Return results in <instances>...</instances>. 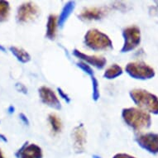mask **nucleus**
Instances as JSON below:
<instances>
[{
  "label": "nucleus",
  "mask_w": 158,
  "mask_h": 158,
  "mask_svg": "<svg viewBox=\"0 0 158 158\" xmlns=\"http://www.w3.org/2000/svg\"><path fill=\"white\" fill-rule=\"evenodd\" d=\"M94 158H98V156H94Z\"/></svg>",
  "instance_id": "nucleus-28"
},
{
  "label": "nucleus",
  "mask_w": 158,
  "mask_h": 158,
  "mask_svg": "<svg viewBox=\"0 0 158 158\" xmlns=\"http://www.w3.org/2000/svg\"><path fill=\"white\" fill-rule=\"evenodd\" d=\"M92 77V81H93V97L94 100H98L99 98V90H98V84L97 80L95 79L94 76H91Z\"/></svg>",
  "instance_id": "nucleus-19"
},
{
  "label": "nucleus",
  "mask_w": 158,
  "mask_h": 158,
  "mask_svg": "<svg viewBox=\"0 0 158 158\" xmlns=\"http://www.w3.org/2000/svg\"><path fill=\"white\" fill-rule=\"evenodd\" d=\"M75 8V3L74 2H69L65 5L63 8L62 12L60 13V18H58V24L60 26H63V24L65 23V22L67 20L70 13H72V11Z\"/></svg>",
  "instance_id": "nucleus-15"
},
{
  "label": "nucleus",
  "mask_w": 158,
  "mask_h": 158,
  "mask_svg": "<svg viewBox=\"0 0 158 158\" xmlns=\"http://www.w3.org/2000/svg\"><path fill=\"white\" fill-rule=\"evenodd\" d=\"M123 69L119 65H114L109 66L106 70V71L104 72V77L107 79H114V78L119 76L120 75H122Z\"/></svg>",
  "instance_id": "nucleus-16"
},
{
  "label": "nucleus",
  "mask_w": 158,
  "mask_h": 158,
  "mask_svg": "<svg viewBox=\"0 0 158 158\" xmlns=\"http://www.w3.org/2000/svg\"><path fill=\"white\" fill-rule=\"evenodd\" d=\"M124 37V44L122 48V52H128L134 50L141 42L140 29L136 26L128 27L123 32Z\"/></svg>",
  "instance_id": "nucleus-5"
},
{
  "label": "nucleus",
  "mask_w": 158,
  "mask_h": 158,
  "mask_svg": "<svg viewBox=\"0 0 158 158\" xmlns=\"http://www.w3.org/2000/svg\"><path fill=\"white\" fill-rule=\"evenodd\" d=\"M8 111H9V113H13V112H14V108L13 106H11L8 109Z\"/></svg>",
  "instance_id": "nucleus-25"
},
{
  "label": "nucleus",
  "mask_w": 158,
  "mask_h": 158,
  "mask_svg": "<svg viewBox=\"0 0 158 158\" xmlns=\"http://www.w3.org/2000/svg\"><path fill=\"white\" fill-rule=\"evenodd\" d=\"M49 122L50 124L52 126V131L55 133H58L61 131V127H62V124H61V121L59 118V117L56 116V114H50L49 115Z\"/></svg>",
  "instance_id": "nucleus-17"
},
{
  "label": "nucleus",
  "mask_w": 158,
  "mask_h": 158,
  "mask_svg": "<svg viewBox=\"0 0 158 158\" xmlns=\"http://www.w3.org/2000/svg\"><path fill=\"white\" fill-rule=\"evenodd\" d=\"M0 140L3 141V142H4V143H7V142H8V139H7V137H6L5 136L2 135V134H0Z\"/></svg>",
  "instance_id": "nucleus-24"
},
{
  "label": "nucleus",
  "mask_w": 158,
  "mask_h": 158,
  "mask_svg": "<svg viewBox=\"0 0 158 158\" xmlns=\"http://www.w3.org/2000/svg\"><path fill=\"white\" fill-rule=\"evenodd\" d=\"M9 50H10V52L15 56L16 58H17L19 61H21V62L27 63L31 60L30 55H29L25 50L17 47H11L10 48H9Z\"/></svg>",
  "instance_id": "nucleus-14"
},
{
  "label": "nucleus",
  "mask_w": 158,
  "mask_h": 158,
  "mask_svg": "<svg viewBox=\"0 0 158 158\" xmlns=\"http://www.w3.org/2000/svg\"><path fill=\"white\" fill-rule=\"evenodd\" d=\"M126 71L130 76L139 80H148L155 76L153 68L142 61L128 63L126 66Z\"/></svg>",
  "instance_id": "nucleus-4"
},
{
  "label": "nucleus",
  "mask_w": 158,
  "mask_h": 158,
  "mask_svg": "<svg viewBox=\"0 0 158 158\" xmlns=\"http://www.w3.org/2000/svg\"><path fill=\"white\" fill-rule=\"evenodd\" d=\"M58 18L56 15H51L47 24V36L50 39H54L56 34Z\"/></svg>",
  "instance_id": "nucleus-13"
},
{
  "label": "nucleus",
  "mask_w": 158,
  "mask_h": 158,
  "mask_svg": "<svg viewBox=\"0 0 158 158\" xmlns=\"http://www.w3.org/2000/svg\"><path fill=\"white\" fill-rule=\"evenodd\" d=\"M59 89V93H60V95L64 99H65V100H67V101H70V98H69V97H68V95L64 93V91L61 90L60 89Z\"/></svg>",
  "instance_id": "nucleus-22"
},
{
  "label": "nucleus",
  "mask_w": 158,
  "mask_h": 158,
  "mask_svg": "<svg viewBox=\"0 0 158 158\" xmlns=\"http://www.w3.org/2000/svg\"><path fill=\"white\" fill-rule=\"evenodd\" d=\"M106 14V10L103 8H88L82 11V13L80 14V18L83 20L86 21H91V20H98Z\"/></svg>",
  "instance_id": "nucleus-12"
},
{
  "label": "nucleus",
  "mask_w": 158,
  "mask_h": 158,
  "mask_svg": "<svg viewBox=\"0 0 158 158\" xmlns=\"http://www.w3.org/2000/svg\"><path fill=\"white\" fill-rule=\"evenodd\" d=\"M85 128L83 124L76 126L72 131V139L74 142V148L76 152H82L85 149L86 144Z\"/></svg>",
  "instance_id": "nucleus-8"
},
{
  "label": "nucleus",
  "mask_w": 158,
  "mask_h": 158,
  "mask_svg": "<svg viewBox=\"0 0 158 158\" xmlns=\"http://www.w3.org/2000/svg\"><path fill=\"white\" fill-rule=\"evenodd\" d=\"M132 100L141 109L158 114V97L144 89H137L130 92Z\"/></svg>",
  "instance_id": "nucleus-2"
},
{
  "label": "nucleus",
  "mask_w": 158,
  "mask_h": 158,
  "mask_svg": "<svg viewBox=\"0 0 158 158\" xmlns=\"http://www.w3.org/2000/svg\"><path fill=\"white\" fill-rule=\"evenodd\" d=\"M136 141L140 147L153 154L158 153V134L148 132L137 136Z\"/></svg>",
  "instance_id": "nucleus-7"
},
{
  "label": "nucleus",
  "mask_w": 158,
  "mask_h": 158,
  "mask_svg": "<svg viewBox=\"0 0 158 158\" xmlns=\"http://www.w3.org/2000/svg\"><path fill=\"white\" fill-rule=\"evenodd\" d=\"M39 13L38 6L32 3H25L18 8L17 18L20 23H27L37 18Z\"/></svg>",
  "instance_id": "nucleus-6"
},
{
  "label": "nucleus",
  "mask_w": 158,
  "mask_h": 158,
  "mask_svg": "<svg viewBox=\"0 0 158 158\" xmlns=\"http://www.w3.org/2000/svg\"><path fill=\"white\" fill-rule=\"evenodd\" d=\"M10 5L7 1L1 0L0 1V23L6 21L9 15Z\"/></svg>",
  "instance_id": "nucleus-18"
},
{
  "label": "nucleus",
  "mask_w": 158,
  "mask_h": 158,
  "mask_svg": "<svg viewBox=\"0 0 158 158\" xmlns=\"http://www.w3.org/2000/svg\"><path fill=\"white\" fill-rule=\"evenodd\" d=\"M0 51H2V52H6L5 48H4V47H3V46H1V45H0Z\"/></svg>",
  "instance_id": "nucleus-26"
},
{
  "label": "nucleus",
  "mask_w": 158,
  "mask_h": 158,
  "mask_svg": "<svg viewBox=\"0 0 158 158\" xmlns=\"http://www.w3.org/2000/svg\"><path fill=\"white\" fill-rule=\"evenodd\" d=\"M78 65H79V67H81L82 70H85V72L89 74L90 76H93L94 75L93 70H92L90 66H89V65H87V64H85V63H84V62H81L78 64Z\"/></svg>",
  "instance_id": "nucleus-20"
},
{
  "label": "nucleus",
  "mask_w": 158,
  "mask_h": 158,
  "mask_svg": "<svg viewBox=\"0 0 158 158\" xmlns=\"http://www.w3.org/2000/svg\"><path fill=\"white\" fill-rule=\"evenodd\" d=\"M74 55L78 58H80L86 63H89L90 65L98 68V69H102L104 65H106V59L102 56H89V55H86L85 53L79 52L77 50H75Z\"/></svg>",
  "instance_id": "nucleus-11"
},
{
  "label": "nucleus",
  "mask_w": 158,
  "mask_h": 158,
  "mask_svg": "<svg viewBox=\"0 0 158 158\" xmlns=\"http://www.w3.org/2000/svg\"><path fill=\"white\" fill-rule=\"evenodd\" d=\"M122 116L125 123L136 131L148 128L152 123L150 114L141 109H124L123 110Z\"/></svg>",
  "instance_id": "nucleus-1"
},
{
  "label": "nucleus",
  "mask_w": 158,
  "mask_h": 158,
  "mask_svg": "<svg viewBox=\"0 0 158 158\" xmlns=\"http://www.w3.org/2000/svg\"><path fill=\"white\" fill-rule=\"evenodd\" d=\"M18 158H42V151L39 146L36 144H28L26 143L21 149L16 153Z\"/></svg>",
  "instance_id": "nucleus-9"
},
{
  "label": "nucleus",
  "mask_w": 158,
  "mask_h": 158,
  "mask_svg": "<svg viewBox=\"0 0 158 158\" xmlns=\"http://www.w3.org/2000/svg\"><path fill=\"white\" fill-rule=\"evenodd\" d=\"M85 42L89 48L94 51L108 50L113 47V43L106 34L97 29H91L85 34Z\"/></svg>",
  "instance_id": "nucleus-3"
},
{
  "label": "nucleus",
  "mask_w": 158,
  "mask_h": 158,
  "mask_svg": "<svg viewBox=\"0 0 158 158\" xmlns=\"http://www.w3.org/2000/svg\"><path fill=\"white\" fill-rule=\"evenodd\" d=\"M114 158H135L134 156L128 155V154H125V153H118L114 156Z\"/></svg>",
  "instance_id": "nucleus-21"
},
{
  "label": "nucleus",
  "mask_w": 158,
  "mask_h": 158,
  "mask_svg": "<svg viewBox=\"0 0 158 158\" xmlns=\"http://www.w3.org/2000/svg\"><path fill=\"white\" fill-rule=\"evenodd\" d=\"M20 117H21V119L23 120V122L25 123H28V121H27V118L26 116H25L24 114H20Z\"/></svg>",
  "instance_id": "nucleus-23"
},
{
  "label": "nucleus",
  "mask_w": 158,
  "mask_h": 158,
  "mask_svg": "<svg viewBox=\"0 0 158 158\" xmlns=\"http://www.w3.org/2000/svg\"><path fill=\"white\" fill-rule=\"evenodd\" d=\"M39 93H40V96H41L42 102L44 104H47L48 106L52 107L54 109H60V100L57 98L56 94L51 89L46 87V86H42V88L39 89Z\"/></svg>",
  "instance_id": "nucleus-10"
},
{
  "label": "nucleus",
  "mask_w": 158,
  "mask_h": 158,
  "mask_svg": "<svg viewBox=\"0 0 158 158\" xmlns=\"http://www.w3.org/2000/svg\"><path fill=\"white\" fill-rule=\"evenodd\" d=\"M0 158H4V156H3V153H2V152H1V150H0Z\"/></svg>",
  "instance_id": "nucleus-27"
}]
</instances>
